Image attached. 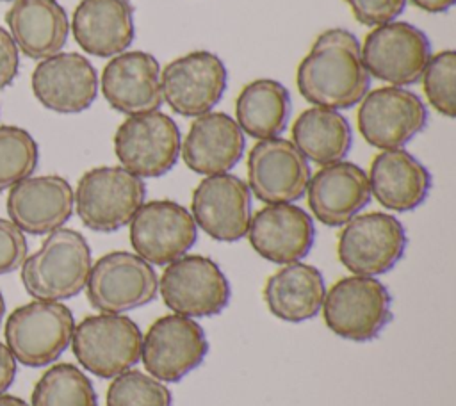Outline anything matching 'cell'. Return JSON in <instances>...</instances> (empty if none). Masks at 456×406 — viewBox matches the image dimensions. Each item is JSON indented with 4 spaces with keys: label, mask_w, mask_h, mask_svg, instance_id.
Masks as SVG:
<instances>
[{
    "label": "cell",
    "mask_w": 456,
    "mask_h": 406,
    "mask_svg": "<svg viewBox=\"0 0 456 406\" xmlns=\"http://www.w3.org/2000/svg\"><path fill=\"white\" fill-rule=\"evenodd\" d=\"M326 285L321 271L310 264L281 265L264 285L267 310L285 322H305L321 312Z\"/></svg>",
    "instance_id": "27"
},
{
    "label": "cell",
    "mask_w": 456,
    "mask_h": 406,
    "mask_svg": "<svg viewBox=\"0 0 456 406\" xmlns=\"http://www.w3.org/2000/svg\"><path fill=\"white\" fill-rule=\"evenodd\" d=\"M360 52L369 77L397 87L419 82L433 55L429 37L419 27L397 20L374 27Z\"/></svg>",
    "instance_id": "11"
},
{
    "label": "cell",
    "mask_w": 456,
    "mask_h": 406,
    "mask_svg": "<svg viewBox=\"0 0 456 406\" xmlns=\"http://www.w3.org/2000/svg\"><path fill=\"white\" fill-rule=\"evenodd\" d=\"M422 89L429 105L442 116H456V52L442 50L429 57L422 71Z\"/></svg>",
    "instance_id": "33"
},
{
    "label": "cell",
    "mask_w": 456,
    "mask_h": 406,
    "mask_svg": "<svg viewBox=\"0 0 456 406\" xmlns=\"http://www.w3.org/2000/svg\"><path fill=\"white\" fill-rule=\"evenodd\" d=\"M191 215L210 239L240 240L251 219V192L248 183L230 173L208 175L192 191Z\"/></svg>",
    "instance_id": "17"
},
{
    "label": "cell",
    "mask_w": 456,
    "mask_h": 406,
    "mask_svg": "<svg viewBox=\"0 0 456 406\" xmlns=\"http://www.w3.org/2000/svg\"><path fill=\"white\" fill-rule=\"evenodd\" d=\"M246 166L249 192L267 205L297 201L312 176L308 160L283 137L256 141Z\"/></svg>",
    "instance_id": "16"
},
{
    "label": "cell",
    "mask_w": 456,
    "mask_h": 406,
    "mask_svg": "<svg viewBox=\"0 0 456 406\" xmlns=\"http://www.w3.org/2000/svg\"><path fill=\"white\" fill-rule=\"evenodd\" d=\"M4 313H5V301H4V296H2V292H0V324H2Z\"/></svg>",
    "instance_id": "40"
},
{
    "label": "cell",
    "mask_w": 456,
    "mask_h": 406,
    "mask_svg": "<svg viewBox=\"0 0 456 406\" xmlns=\"http://www.w3.org/2000/svg\"><path fill=\"white\" fill-rule=\"evenodd\" d=\"M228 84V69L219 55L194 50L160 69L162 100L169 109L185 118L212 112L221 102Z\"/></svg>",
    "instance_id": "13"
},
{
    "label": "cell",
    "mask_w": 456,
    "mask_h": 406,
    "mask_svg": "<svg viewBox=\"0 0 456 406\" xmlns=\"http://www.w3.org/2000/svg\"><path fill=\"white\" fill-rule=\"evenodd\" d=\"M142 333L123 313H94L75 324L71 351L93 376L112 379L141 358Z\"/></svg>",
    "instance_id": "6"
},
{
    "label": "cell",
    "mask_w": 456,
    "mask_h": 406,
    "mask_svg": "<svg viewBox=\"0 0 456 406\" xmlns=\"http://www.w3.org/2000/svg\"><path fill=\"white\" fill-rule=\"evenodd\" d=\"M292 144L319 166L344 160L353 144V130L342 112L312 105L292 125Z\"/></svg>",
    "instance_id": "28"
},
{
    "label": "cell",
    "mask_w": 456,
    "mask_h": 406,
    "mask_svg": "<svg viewBox=\"0 0 456 406\" xmlns=\"http://www.w3.org/2000/svg\"><path fill=\"white\" fill-rule=\"evenodd\" d=\"M408 244L403 223L387 212H365L349 219L337 240L338 262L353 274L379 276L399 264Z\"/></svg>",
    "instance_id": "8"
},
{
    "label": "cell",
    "mask_w": 456,
    "mask_h": 406,
    "mask_svg": "<svg viewBox=\"0 0 456 406\" xmlns=\"http://www.w3.org/2000/svg\"><path fill=\"white\" fill-rule=\"evenodd\" d=\"M159 294L173 313L200 319L221 313L232 292L228 278L212 258L183 255L164 265Z\"/></svg>",
    "instance_id": "9"
},
{
    "label": "cell",
    "mask_w": 456,
    "mask_h": 406,
    "mask_svg": "<svg viewBox=\"0 0 456 406\" xmlns=\"http://www.w3.org/2000/svg\"><path fill=\"white\" fill-rule=\"evenodd\" d=\"M91 265L86 237L71 228H57L46 235L36 253L27 255L21 264V283L34 299H69L86 288Z\"/></svg>",
    "instance_id": "2"
},
{
    "label": "cell",
    "mask_w": 456,
    "mask_h": 406,
    "mask_svg": "<svg viewBox=\"0 0 456 406\" xmlns=\"http://www.w3.org/2000/svg\"><path fill=\"white\" fill-rule=\"evenodd\" d=\"M305 194L314 217L326 226H344L370 201L367 173L347 160L321 166Z\"/></svg>",
    "instance_id": "22"
},
{
    "label": "cell",
    "mask_w": 456,
    "mask_h": 406,
    "mask_svg": "<svg viewBox=\"0 0 456 406\" xmlns=\"http://www.w3.org/2000/svg\"><path fill=\"white\" fill-rule=\"evenodd\" d=\"M30 406H98V397L77 365L55 363L34 385Z\"/></svg>",
    "instance_id": "30"
},
{
    "label": "cell",
    "mask_w": 456,
    "mask_h": 406,
    "mask_svg": "<svg viewBox=\"0 0 456 406\" xmlns=\"http://www.w3.org/2000/svg\"><path fill=\"white\" fill-rule=\"evenodd\" d=\"M208 353L203 328L191 317L167 313L150 324L142 335L141 358L150 376L176 383L200 367Z\"/></svg>",
    "instance_id": "12"
},
{
    "label": "cell",
    "mask_w": 456,
    "mask_h": 406,
    "mask_svg": "<svg viewBox=\"0 0 456 406\" xmlns=\"http://www.w3.org/2000/svg\"><path fill=\"white\" fill-rule=\"evenodd\" d=\"M159 294L151 264L130 251L102 255L89 271L86 296L98 313H125L150 304Z\"/></svg>",
    "instance_id": "7"
},
{
    "label": "cell",
    "mask_w": 456,
    "mask_h": 406,
    "mask_svg": "<svg viewBox=\"0 0 456 406\" xmlns=\"http://www.w3.org/2000/svg\"><path fill=\"white\" fill-rule=\"evenodd\" d=\"M296 84L301 96L317 107L340 110L360 103L370 77L356 36L342 27L321 32L297 66Z\"/></svg>",
    "instance_id": "1"
},
{
    "label": "cell",
    "mask_w": 456,
    "mask_h": 406,
    "mask_svg": "<svg viewBox=\"0 0 456 406\" xmlns=\"http://www.w3.org/2000/svg\"><path fill=\"white\" fill-rule=\"evenodd\" d=\"M292 110L289 89L273 78H256L242 87L235 102V121L249 137H280Z\"/></svg>",
    "instance_id": "29"
},
{
    "label": "cell",
    "mask_w": 456,
    "mask_h": 406,
    "mask_svg": "<svg viewBox=\"0 0 456 406\" xmlns=\"http://www.w3.org/2000/svg\"><path fill=\"white\" fill-rule=\"evenodd\" d=\"M107 406H171L169 388L142 370L128 369L112 378L107 395Z\"/></svg>",
    "instance_id": "32"
},
{
    "label": "cell",
    "mask_w": 456,
    "mask_h": 406,
    "mask_svg": "<svg viewBox=\"0 0 456 406\" xmlns=\"http://www.w3.org/2000/svg\"><path fill=\"white\" fill-rule=\"evenodd\" d=\"M244 148V132L233 118L224 112H207L191 123L180 144V155L191 171L208 176L235 167Z\"/></svg>",
    "instance_id": "23"
},
{
    "label": "cell",
    "mask_w": 456,
    "mask_h": 406,
    "mask_svg": "<svg viewBox=\"0 0 456 406\" xmlns=\"http://www.w3.org/2000/svg\"><path fill=\"white\" fill-rule=\"evenodd\" d=\"M69 28L86 53L110 59L134 41V5L130 0H80Z\"/></svg>",
    "instance_id": "24"
},
{
    "label": "cell",
    "mask_w": 456,
    "mask_h": 406,
    "mask_svg": "<svg viewBox=\"0 0 456 406\" xmlns=\"http://www.w3.org/2000/svg\"><path fill=\"white\" fill-rule=\"evenodd\" d=\"M415 7L431 12V14H438V12H445L449 11L456 0H410Z\"/></svg>",
    "instance_id": "38"
},
{
    "label": "cell",
    "mask_w": 456,
    "mask_h": 406,
    "mask_svg": "<svg viewBox=\"0 0 456 406\" xmlns=\"http://www.w3.org/2000/svg\"><path fill=\"white\" fill-rule=\"evenodd\" d=\"M11 34L0 27V89L7 87L18 75L20 53Z\"/></svg>",
    "instance_id": "36"
},
{
    "label": "cell",
    "mask_w": 456,
    "mask_h": 406,
    "mask_svg": "<svg viewBox=\"0 0 456 406\" xmlns=\"http://www.w3.org/2000/svg\"><path fill=\"white\" fill-rule=\"evenodd\" d=\"M39 158L34 137L14 125L0 126V192L32 176Z\"/></svg>",
    "instance_id": "31"
},
{
    "label": "cell",
    "mask_w": 456,
    "mask_h": 406,
    "mask_svg": "<svg viewBox=\"0 0 456 406\" xmlns=\"http://www.w3.org/2000/svg\"><path fill=\"white\" fill-rule=\"evenodd\" d=\"M144 198L142 178L121 166H98L80 176L73 191V208L89 230L112 233L132 221Z\"/></svg>",
    "instance_id": "4"
},
{
    "label": "cell",
    "mask_w": 456,
    "mask_h": 406,
    "mask_svg": "<svg viewBox=\"0 0 456 406\" xmlns=\"http://www.w3.org/2000/svg\"><path fill=\"white\" fill-rule=\"evenodd\" d=\"M428 125V109L411 91L385 85L362 98L356 126L367 144L378 150H395L410 142Z\"/></svg>",
    "instance_id": "14"
},
{
    "label": "cell",
    "mask_w": 456,
    "mask_h": 406,
    "mask_svg": "<svg viewBox=\"0 0 456 406\" xmlns=\"http://www.w3.org/2000/svg\"><path fill=\"white\" fill-rule=\"evenodd\" d=\"M27 255L25 233L11 219L0 217V274L20 269Z\"/></svg>",
    "instance_id": "34"
},
{
    "label": "cell",
    "mask_w": 456,
    "mask_h": 406,
    "mask_svg": "<svg viewBox=\"0 0 456 406\" xmlns=\"http://www.w3.org/2000/svg\"><path fill=\"white\" fill-rule=\"evenodd\" d=\"M16 376V360L9 347L0 342V394L7 392Z\"/></svg>",
    "instance_id": "37"
},
{
    "label": "cell",
    "mask_w": 456,
    "mask_h": 406,
    "mask_svg": "<svg viewBox=\"0 0 456 406\" xmlns=\"http://www.w3.org/2000/svg\"><path fill=\"white\" fill-rule=\"evenodd\" d=\"M321 312L337 337L369 342L392 321V296L378 278L351 274L324 292Z\"/></svg>",
    "instance_id": "3"
},
{
    "label": "cell",
    "mask_w": 456,
    "mask_h": 406,
    "mask_svg": "<svg viewBox=\"0 0 456 406\" xmlns=\"http://www.w3.org/2000/svg\"><path fill=\"white\" fill-rule=\"evenodd\" d=\"M354 20L367 27L394 21L406 7V0H346Z\"/></svg>",
    "instance_id": "35"
},
{
    "label": "cell",
    "mask_w": 456,
    "mask_h": 406,
    "mask_svg": "<svg viewBox=\"0 0 456 406\" xmlns=\"http://www.w3.org/2000/svg\"><path fill=\"white\" fill-rule=\"evenodd\" d=\"M30 87L36 100L57 114H78L98 94L94 66L77 52H59L34 68Z\"/></svg>",
    "instance_id": "18"
},
{
    "label": "cell",
    "mask_w": 456,
    "mask_h": 406,
    "mask_svg": "<svg viewBox=\"0 0 456 406\" xmlns=\"http://www.w3.org/2000/svg\"><path fill=\"white\" fill-rule=\"evenodd\" d=\"M248 240L256 255L278 265L301 262L315 240V226L308 212L294 203L265 205L251 214Z\"/></svg>",
    "instance_id": "19"
},
{
    "label": "cell",
    "mask_w": 456,
    "mask_h": 406,
    "mask_svg": "<svg viewBox=\"0 0 456 406\" xmlns=\"http://www.w3.org/2000/svg\"><path fill=\"white\" fill-rule=\"evenodd\" d=\"M370 196L392 212H410L420 207L431 189L428 167L403 148L381 150L369 169Z\"/></svg>",
    "instance_id": "25"
},
{
    "label": "cell",
    "mask_w": 456,
    "mask_h": 406,
    "mask_svg": "<svg viewBox=\"0 0 456 406\" xmlns=\"http://www.w3.org/2000/svg\"><path fill=\"white\" fill-rule=\"evenodd\" d=\"M0 406H30V404H28V402H25L23 399L16 397V395L0 394Z\"/></svg>",
    "instance_id": "39"
},
{
    "label": "cell",
    "mask_w": 456,
    "mask_h": 406,
    "mask_svg": "<svg viewBox=\"0 0 456 406\" xmlns=\"http://www.w3.org/2000/svg\"><path fill=\"white\" fill-rule=\"evenodd\" d=\"M130 224V244L151 265H167L187 255L198 239L191 212L171 199L142 203Z\"/></svg>",
    "instance_id": "15"
},
{
    "label": "cell",
    "mask_w": 456,
    "mask_h": 406,
    "mask_svg": "<svg viewBox=\"0 0 456 406\" xmlns=\"http://www.w3.org/2000/svg\"><path fill=\"white\" fill-rule=\"evenodd\" d=\"M9 219L30 235L62 228L73 214V189L59 175L28 176L14 183L5 199Z\"/></svg>",
    "instance_id": "21"
},
{
    "label": "cell",
    "mask_w": 456,
    "mask_h": 406,
    "mask_svg": "<svg viewBox=\"0 0 456 406\" xmlns=\"http://www.w3.org/2000/svg\"><path fill=\"white\" fill-rule=\"evenodd\" d=\"M5 23L18 50L39 61L59 53L69 34L68 14L57 0H14Z\"/></svg>",
    "instance_id": "26"
},
{
    "label": "cell",
    "mask_w": 456,
    "mask_h": 406,
    "mask_svg": "<svg viewBox=\"0 0 456 406\" xmlns=\"http://www.w3.org/2000/svg\"><path fill=\"white\" fill-rule=\"evenodd\" d=\"M75 317L61 301L34 299L14 308L5 321V345L27 367L53 363L71 344Z\"/></svg>",
    "instance_id": "5"
},
{
    "label": "cell",
    "mask_w": 456,
    "mask_h": 406,
    "mask_svg": "<svg viewBox=\"0 0 456 406\" xmlns=\"http://www.w3.org/2000/svg\"><path fill=\"white\" fill-rule=\"evenodd\" d=\"M180 128L160 110L126 116L114 134V153L126 171L139 178L169 173L180 155Z\"/></svg>",
    "instance_id": "10"
},
{
    "label": "cell",
    "mask_w": 456,
    "mask_h": 406,
    "mask_svg": "<svg viewBox=\"0 0 456 406\" xmlns=\"http://www.w3.org/2000/svg\"><path fill=\"white\" fill-rule=\"evenodd\" d=\"M100 89L107 103L125 116L159 110L164 103L160 64L142 50H126L110 57L102 71Z\"/></svg>",
    "instance_id": "20"
}]
</instances>
